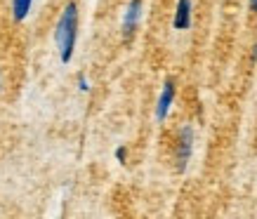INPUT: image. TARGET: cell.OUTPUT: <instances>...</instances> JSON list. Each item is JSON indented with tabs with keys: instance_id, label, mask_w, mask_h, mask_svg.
I'll use <instances>...</instances> for the list:
<instances>
[{
	"instance_id": "cell-1",
	"label": "cell",
	"mask_w": 257,
	"mask_h": 219,
	"mask_svg": "<svg viewBox=\"0 0 257 219\" xmlns=\"http://www.w3.org/2000/svg\"><path fill=\"white\" fill-rule=\"evenodd\" d=\"M76 36H78V5L69 3L64 8L62 17L57 22V29H55V43H57V50H59L62 64L71 62L73 50H76Z\"/></svg>"
},
{
	"instance_id": "cell-2",
	"label": "cell",
	"mask_w": 257,
	"mask_h": 219,
	"mask_svg": "<svg viewBox=\"0 0 257 219\" xmlns=\"http://www.w3.org/2000/svg\"><path fill=\"white\" fill-rule=\"evenodd\" d=\"M191 151H194V130L189 125H184L179 130V137H177V170L179 172L187 170Z\"/></svg>"
},
{
	"instance_id": "cell-3",
	"label": "cell",
	"mask_w": 257,
	"mask_h": 219,
	"mask_svg": "<svg viewBox=\"0 0 257 219\" xmlns=\"http://www.w3.org/2000/svg\"><path fill=\"white\" fill-rule=\"evenodd\" d=\"M172 102H175V80L168 78L163 83V90H161V97H158V104H156V120H165L168 113L172 109Z\"/></svg>"
},
{
	"instance_id": "cell-4",
	"label": "cell",
	"mask_w": 257,
	"mask_h": 219,
	"mask_svg": "<svg viewBox=\"0 0 257 219\" xmlns=\"http://www.w3.org/2000/svg\"><path fill=\"white\" fill-rule=\"evenodd\" d=\"M140 17H142V0H130V5H127L125 17H123V38L125 40L133 38L135 29L140 24Z\"/></svg>"
},
{
	"instance_id": "cell-5",
	"label": "cell",
	"mask_w": 257,
	"mask_h": 219,
	"mask_svg": "<svg viewBox=\"0 0 257 219\" xmlns=\"http://www.w3.org/2000/svg\"><path fill=\"white\" fill-rule=\"evenodd\" d=\"M191 0H177V8H175V19H172V26L175 31H187L191 29Z\"/></svg>"
},
{
	"instance_id": "cell-6",
	"label": "cell",
	"mask_w": 257,
	"mask_h": 219,
	"mask_svg": "<svg viewBox=\"0 0 257 219\" xmlns=\"http://www.w3.org/2000/svg\"><path fill=\"white\" fill-rule=\"evenodd\" d=\"M33 8V0H12V17L15 22H24Z\"/></svg>"
},
{
	"instance_id": "cell-7",
	"label": "cell",
	"mask_w": 257,
	"mask_h": 219,
	"mask_svg": "<svg viewBox=\"0 0 257 219\" xmlns=\"http://www.w3.org/2000/svg\"><path fill=\"white\" fill-rule=\"evenodd\" d=\"M78 90H80V92H87V90H90V80H87L83 73L78 76Z\"/></svg>"
},
{
	"instance_id": "cell-8",
	"label": "cell",
	"mask_w": 257,
	"mask_h": 219,
	"mask_svg": "<svg viewBox=\"0 0 257 219\" xmlns=\"http://www.w3.org/2000/svg\"><path fill=\"white\" fill-rule=\"evenodd\" d=\"M116 160L118 163H125V160H127V149H125V146H118L116 149Z\"/></svg>"
},
{
	"instance_id": "cell-9",
	"label": "cell",
	"mask_w": 257,
	"mask_h": 219,
	"mask_svg": "<svg viewBox=\"0 0 257 219\" xmlns=\"http://www.w3.org/2000/svg\"><path fill=\"white\" fill-rule=\"evenodd\" d=\"M250 3V10H252V12H257V0H248Z\"/></svg>"
},
{
	"instance_id": "cell-10",
	"label": "cell",
	"mask_w": 257,
	"mask_h": 219,
	"mask_svg": "<svg viewBox=\"0 0 257 219\" xmlns=\"http://www.w3.org/2000/svg\"><path fill=\"white\" fill-rule=\"evenodd\" d=\"M252 59H255V62H257V45L252 47Z\"/></svg>"
},
{
	"instance_id": "cell-11",
	"label": "cell",
	"mask_w": 257,
	"mask_h": 219,
	"mask_svg": "<svg viewBox=\"0 0 257 219\" xmlns=\"http://www.w3.org/2000/svg\"><path fill=\"white\" fill-rule=\"evenodd\" d=\"M0 90H3V76H0Z\"/></svg>"
}]
</instances>
